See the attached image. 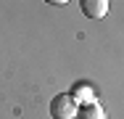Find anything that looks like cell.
Returning <instances> with one entry per match:
<instances>
[{
    "label": "cell",
    "instance_id": "obj_1",
    "mask_svg": "<svg viewBox=\"0 0 124 119\" xmlns=\"http://www.w3.org/2000/svg\"><path fill=\"white\" fill-rule=\"evenodd\" d=\"M77 101L71 95H55L53 101H50V117L53 119H77Z\"/></svg>",
    "mask_w": 124,
    "mask_h": 119
},
{
    "label": "cell",
    "instance_id": "obj_2",
    "mask_svg": "<svg viewBox=\"0 0 124 119\" xmlns=\"http://www.w3.org/2000/svg\"><path fill=\"white\" fill-rule=\"evenodd\" d=\"M82 13L87 19H103L108 13V0H82Z\"/></svg>",
    "mask_w": 124,
    "mask_h": 119
},
{
    "label": "cell",
    "instance_id": "obj_3",
    "mask_svg": "<svg viewBox=\"0 0 124 119\" xmlns=\"http://www.w3.org/2000/svg\"><path fill=\"white\" fill-rule=\"evenodd\" d=\"M71 98L77 101V106H85V103H95V90L90 87V85H85V82H77L74 90H71Z\"/></svg>",
    "mask_w": 124,
    "mask_h": 119
},
{
    "label": "cell",
    "instance_id": "obj_4",
    "mask_svg": "<svg viewBox=\"0 0 124 119\" xmlns=\"http://www.w3.org/2000/svg\"><path fill=\"white\" fill-rule=\"evenodd\" d=\"M77 119H106V111L98 103H85L77 109Z\"/></svg>",
    "mask_w": 124,
    "mask_h": 119
},
{
    "label": "cell",
    "instance_id": "obj_5",
    "mask_svg": "<svg viewBox=\"0 0 124 119\" xmlns=\"http://www.w3.org/2000/svg\"><path fill=\"white\" fill-rule=\"evenodd\" d=\"M45 3H50V5H66L69 0H45Z\"/></svg>",
    "mask_w": 124,
    "mask_h": 119
}]
</instances>
